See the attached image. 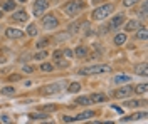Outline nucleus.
<instances>
[{"label": "nucleus", "mask_w": 148, "mask_h": 124, "mask_svg": "<svg viewBox=\"0 0 148 124\" xmlns=\"http://www.w3.org/2000/svg\"><path fill=\"white\" fill-rule=\"evenodd\" d=\"M104 72H111L110 66H104V64H96V66H89L84 67L79 70V74L83 76H92V74H104Z\"/></svg>", "instance_id": "1"}, {"label": "nucleus", "mask_w": 148, "mask_h": 124, "mask_svg": "<svg viewBox=\"0 0 148 124\" xmlns=\"http://www.w3.org/2000/svg\"><path fill=\"white\" fill-rule=\"evenodd\" d=\"M84 7V0H71V2H67L64 5V14L66 15H76V14H79Z\"/></svg>", "instance_id": "2"}, {"label": "nucleus", "mask_w": 148, "mask_h": 124, "mask_svg": "<svg viewBox=\"0 0 148 124\" xmlns=\"http://www.w3.org/2000/svg\"><path fill=\"white\" fill-rule=\"evenodd\" d=\"M113 10H114V9H113V5H110V3H104V5H101V7H96V10L92 12V19H94V20L106 19Z\"/></svg>", "instance_id": "3"}, {"label": "nucleus", "mask_w": 148, "mask_h": 124, "mask_svg": "<svg viewBox=\"0 0 148 124\" xmlns=\"http://www.w3.org/2000/svg\"><path fill=\"white\" fill-rule=\"evenodd\" d=\"M47 7H49V2L47 0H36L34 2V15L36 17H40L42 12L47 10Z\"/></svg>", "instance_id": "4"}, {"label": "nucleus", "mask_w": 148, "mask_h": 124, "mask_svg": "<svg viewBox=\"0 0 148 124\" xmlns=\"http://www.w3.org/2000/svg\"><path fill=\"white\" fill-rule=\"evenodd\" d=\"M42 27L47 29V30L56 29V27H57V19H56L54 15H46V17L42 19Z\"/></svg>", "instance_id": "5"}, {"label": "nucleus", "mask_w": 148, "mask_h": 124, "mask_svg": "<svg viewBox=\"0 0 148 124\" xmlns=\"http://www.w3.org/2000/svg\"><path fill=\"white\" fill-rule=\"evenodd\" d=\"M131 92H133V87L131 86H125V87H120L118 91H114V97L123 99V97H128Z\"/></svg>", "instance_id": "6"}, {"label": "nucleus", "mask_w": 148, "mask_h": 124, "mask_svg": "<svg viewBox=\"0 0 148 124\" xmlns=\"http://www.w3.org/2000/svg\"><path fill=\"white\" fill-rule=\"evenodd\" d=\"M59 89H61L59 84H51V86L40 87V92H42L44 96H49V94H56V92H59Z\"/></svg>", "instance_id": "7"}, {"label": "nucleus", "mask_w": 148, "mask_h": 124, "mask_svg": "<svg viewBox=\"0 0 148 124\" xmlns=\"http://www.w3.org/2000/svg\"><path fill=\"white\" fill-rule=\"evenodd\" d=\"M123 20H125V15L123 14H118L116 17H113V20H111L110 24V29H118V27H121V24H123Z\"/></svg>", "instance_id": "8"}, {"label": "nucleus", "mask_w": 148, "mask_h": 124, "mask_svg": "<svg viewBox=\"0 0 148 124\" xmlns=\"http://www.w3.org/2000/svg\"><path fill=\"white\" fill-rule=\"evenodd\" d=\"M5 35L9 39H20L22 35H24V32L18 29H7L5 30Z\"/></svg>", "instance_id": "9"}, {"label": "nucleus", "mask_w": 148, "mask_h": 124, "mask_svg": "<svg viewBox=\"0 0 148 124\" xmlns=\"http://www.w3.org/2000/svg\"><path fill=\"white\" fill-rule=\"evenodd\" d=\"M54 64H57V67H67V60L62 59V54L61 52H54Z\"/></svg>", "instance_id": "10"}, {"label": "nucleus", "mask_w": 148, "mask_h": 124, "mask_svg": "<svg viewBox=\"0 0 148 124\" xmlns=\"http://www.w3.org/2000/svg\"><path fill=\"white\" fill-rule=\"evenodd\" d=\"M143 117H147V112H136V114H131V116H128V117H123V119H121V123L138 121V119H143Z\"/></svg>", "instance_id": "11"}, {"label": "nucleus", "mask_w": 148, "mask_h": 124, "mask_svg": "<svg viewBox=\"0 0 148 124\" xmlns=\"http://www.w3.org/2000/svg\"><path fill=\"white\" fill-rule=\"evenodd\" d=\"M91 117H94V111H84V112H81L79 116H76L74 121H88V119H91Z\"/></svg>", "instance_id": "12"}, {"label": "nucleus", "mask_w": 148, "mask_h": 124, "mask_svg": "<svg viewBox=\"0 0 148 124\" xmlns=\"http://www.w3.org/2000/svg\"><path fill=\"white\" fill-rule=\"evenodd\" d=\"M12 19L15 20V22H27V14L24 12V10H18V12H15L14 15H12Z\"/></svg>", "instance_id": "13"}, {"label": "nucleus", "mask_w": 148, "mask_h": 124, "mask_svg": "<svg viewBox=\"0 0 148 124\" xmlns=\"http://www.w3.org/2000/svg\"><path fill=\"white\" fill-rule=\"evenodd\" d=\"M73 52H74V56H76V57H79V59H83V57L88 56V49L83 47V45H79V47L76 49V50H73Z\"/></svg>", "instance_id": "14"}, {"label": "nucleus", "mask_w": 148, "mask_h": 124, "mask_svg": "<svg viewBox=\"0 0 148 124\" xmlns=\"http://www.w3.org/2000/svg\"><path fill=\"white\" fill-rule=\"evenodd\" d=\"M136 74H140V76H143V77H147L148 76V67L147 64H140V66H136Z\"/></svg>", "instance_id": "15"}, {"label": "nucleus", "mask_w": 148, "mask_h": 124, "mask_svg": "<svg viewBox=\"0 0 148 124\" xmlns=\"http://www.w3.org/2000/svg\"><path fill=\"white\" fill-rule=\"evenodd\" d=\"M76 104L88 106V104H92V101H91V97H89V96H83V97H77V99H76Z\"/></svg>", "instance_id": "16"}, {"label": "nucleus", "mask_w": 148, "mask_h": 124, "mask_svg": "<svg viewBox=\"0 0 148 124\" xmlns=\"http://www.w3.org/2000/svg\"><path fill=\"white\" fill-rule=\"evenodd\" d=\"M130 79H131V77L126 76V74H120V76L114 77V82H116V84H123V82H130Z\"/></svg>", "instance_id": "17"}, {"label": "nucleus", "mask_w": 148, "mask_h": 124, "mask_svg": "<svg viewBox=\"0 0 148 124\" xmlns=\"http://www.w3.org/2000/svg\"><path fill=\"white\" fill-rule=\"evenodd\" d=\"M126 34H118V35H116V37H114V44H116V45H123V44H125V42H126Z\"/></svg>", "instance_id": "18"}, {"label": "nucleus", "mask_w": 148, "mask_h": 124, "mask_svg": "<svg viewBox=\"0 0 148 124\" xmlns=\"http://www.w3.org/2000/svg\"><path fill=\"white\" fill-rule=\"evenodd\" d=\"M136 37L140 39V40H145V39L148 37V32H147V29H145V27H143V29H136Z\"/></svg>", "instance_id": "19"}, {"label": "nucleus", "mask_w": 148, "mask_h": 124, "mask_svg": "<svg viewBox=\"0 0 148 124\" xmlns=\"http://www.w3.org/2000/svg\"><path fill=\"white\" fill-rule=\"evenodd\" d=\"M89 97H91L92 102H103V101H106V96L104 94H91Z\"/></svg>", "instance_id": "20"}, {"label": "nucleus", "mask_w": 148, "mask_h": 124, "mask_svg": "<svg viewBox=\"0 0 148 124\" xmlns=\"http://www.w3.org/2000/svg\"><path fill=\"white\" fill-rule=\"evenodd\" d=\"M140 27V24L136 22V20H130V22H126V30H136Z\"/></svg>", "instance_id": "21"}, {"label": "nucleus", "mask_w": 148, "mask_h": 124, "mask_svg": "<svg viewBox=\"0 0 148 124\" xmlns=\"http://www.w3.org/2000/svg\"><path fill=\"white\" fill-rule=\"evenodd\" d=\"M40 70H44V72H52V70H54V66L49 64V62H42V64H40Z\"/></svg>", "instance_id": "22"}, {"label": "nucleus", "mask_w": 148, "mask_h": 124, "mask_svg": "<svg viewBox=\"0 0 148 124\" xmlns=\"http://www.w3.org/2000/svg\"><path fill=\"white\" fill-rule=\"evenodd\" d=\"M147 89H148L147 84H136V87H135L133 91H136V92H140V94H145V92H147Z\"/></svg>", "instance_id": "23"}, {"label": "nucleus", "mask_w": 148, "mask_h": 124, "mask_svg": "<svg viewBox=\"0 0 148 124\" xmlns=\"http://www.w3.org/2000/svg\"><path fill=\"white\" fill-rule=\"evenodd\" d=\"M27 34L30 35V37H36L37 35V27L34 25V24H30V25L27 27Z\"/></svg>", "instance_id": "24"}, {"label": "nucleus", "mask_w": 148, "mask_h": 124, "mask_svg": "<svg viewBox=\"0 0 148 124\" xmlns=\"http://www.w3.org/2000/svg\"><path fill=\"white\" fill-rule=\"evenodd\" d=\"M2 94L14 96V94H15V89H14V87H2Z\"/></svg>", "instance_id": "25"}, {"label": "nucleus", "mask_w": 148, "mask_h": 124, "mask_svg": "<svg viewBox=\"0 0 148 124\" xmlns=\"http://www.w3.org/2000/svg\"><path fill=\"white\" fill-rule=\"evenodd\" d=\"M29 117L34 119V121H40V119H47V114H44V112L42 114H30Z\"/></svg>", "instance_id": "26"}, {"label": "nucleus", "mask_w": 148, "mask_h": 124, "mask_svg": "<svg viewBox=\"0 0 148 124\" xmlns=\"http://www.w3.org/2000/svg\"><path fill=\"white\" fill-rule=\"evenodd\" d=\"M15 9V3L12 2V0H7L5 3H3V10H14Z\"/></svg>", "instance_id": "27"}, {"label": "nucleus", "mask_w": 148, "mask_h": 124, "mask_svg": "<svg viewBox=\"0 0 148 124\" xmlns=\"http://www.w3.org/2000/svg\"><path fill=\"white\" fill-rule=\"evenodd\" d=\"M67 37H69V34H67V32H62V34H57V35H56V42H62V40H66Z\"/></svg>", "instance_id": "28"}, {"label": "nucleus", "mask_w": 148, "mask_h": 124, "mask_svg": "<svg viewBox=\"0 0 148 124\" xmlns=\"http://www.w3.org/2000/svg\"><path fill=\"white\" fill-rule=\"evenodd\" d=\"M81 89V84H77V82H73L71 86H69V92H77Z\"/></svg>", "instance_id": "29"}, {"label": "nucleus", "mask_w": 148, "mask_h": 124, "mask_svg": "<svg viewBox=\"0 0 148 124\" xmlns=\"http://www.w3.org/2000/svg\"><path fill=\"white\" fill-rule=\"evenodd\" d=\"M62 56L69 59V57H73V56H74V52L71 50V49H64V52H62Z\"/></svg>", "instance_id": "30"}, {"label": "nucleus", "mask_w": 148, "mask_h": 124, "mask_svg": "<svg viewBox=\"0 0 148 124\" xmlns=\"http://www.w3.org/2000/svg\"><path fill=\"white\" fill-rule=\"evenodd\" d=\"M138 0H123V5L125 7H131V5H135Z\"/></svg>", "instance_id": "31"}, {"label": "nucleus", "mask_w": 148, "mask_h": 124, "mask_svg": "<svg viewBox=\"0 0 148 124\" xmlns=\"http://www.w3.org/2000/svg\"><path fill=\"white\" fill-rule=\"evenodd\" d=\"M44 111H46V112H51V111H56V106H54V104L44 106Z\"/></svg>", "instance_id": "32"}, {"label": "nucleus", "mask_w": 148, "mask_h": 124, "mask_svg": "<svg viewBox=\"0 0 148 124\" xmlns=\"http://www.w3.org/2000/svg\"><path fill=\"white\" fill-rule=\"evenodd\" d=\"M46 56H47V52L46 50H42V52H37L36 54V59H44Z\"/></svg>", "instance_id": "33"}, {"label": "nucleus", "mask_w": 148, "mask_h": 124, "mask_svg": "<svg viewBox=\"0 0 148 124\" xmlns=\"http://www.w3.org/2000/svg\"><path fill=\"white\" fill-rule=\"evenodd\" d=\"M125 106H128V107H135V106H140L138 101H130V102H126Z\"/></svg>", "instance_id": "34"}, {"label": "nucleus", "mask_w": 148, "mask_h": 124, "mask_svg": "<svg viewBox=\"0 0 148 124\" xmlns=\"http://www.w3.org/2000/svg\"><path fill=\"white\" fill-rule=\"evenodd\" d=\"M47 44H49V40H47V39H44V40H39V42H37V47H42V45H47Z\"/></svg>", "instance_id": "35"}, {"label": "nucleus", "mask_w": 148, "mask_h": 124, "mask_svg": "<svg viewBox=\"0 0 148 124\" xmlns=\"http://www.w3.org/2000/svg\"><path fill=\"white\" fill-rule=\"evenodd\" d=\"M62 121H64V123H73L74 117H69V116H62Z\"/></svg>", "instance_id": "36"}, {"label": "nucleus", "mask_w": 148, "mask_h": 124, "mask_svg": "<svg viewBox=\"0 0 148 124\" xmlns=\"http://www.w3.org/2000/svg\"><path fill=\"white\" fill-rule=\"evenodd\" d=\"M9 79H10V81H18V79H20V76H18V74H12Z\"/></svg>", "instance_id": "37"}, {"label": "nucleus", "mask_w": 148, "mask_h": 124, "mask_svg": "<svg viewBox=\"0 0 148 124\" xmlns=\"http://www.w3.org/2000/svg\"><path fill=\"white\" fill-rule=\"evenodd\" d=\"M0 121H2V123H10V119L7 117V116H2V117H0Z\"/></svg>", "instance_id": "38"}, {"label": "nucleus", "mask_w": 148, "mask_h": 124, "mask_svg": "<svg viewBox=\"0 0 148 124\" xmlns=\"http://www.w3.org/2000/svg\"><path fill=\"white\" fill-rule=\"evenodd\" d=\"M24 70H25V72H32L34 69H32V67H30V66H25V67H24Z\"/></svg>", "instance_id": "39"}, {"label": "nucleus", "mask_w": 148, "mask_h": 124, "mask_svg": "<svg viewBox=\"0 0 148 124\" xmlns=\"http://www.w3.org/2000/svg\"><path fill=\"white\" fill-rule=\"evenodd\" d=\"M18 2H25V0H18Z\"/></svg>", "instance_id": "40"}, {"label": "nucleus", "mask_w": 148, "mask_h": 124, "mask_svg": "<svg viewBox=\"0 0 148 124\" xmlns=\"http://www.w3.org/2000/svg\"><path fill=\"white\" fill-rule=\"evenodd\" d=\"M0 17H2V10H0Z\"/></svg>", "instance_id": "41"}]
</instances>
